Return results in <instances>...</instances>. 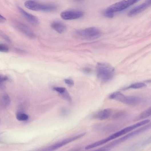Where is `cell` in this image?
Listing matches in <instances>:
<instances>
[{
    "label": "cell",
    "instance_id": "obj_1",
    "mask_svg": "<svg viewBox=\"0 0 151 151\" xmlns=\"http://www.w3.org/2000/svg\"><path fill=\"white\" fill-rule=\"evenodd\" d=\"M96 69L98 78L103 82L109 81L114 76V69L107 63H98L96 65Z\"/></svg>",
    "mask_w": 151,
    "mask_h": 151
},
{
    "label": "cell",
    "instance_id": "obj_2",
    "mask_svg": "<svg viewBox=\"0 0 151 151\" xmlns=\"http://www.w3.org/2000/svg\"><path fill=\"white\" fill-rule=\"evenodd\" d=\"M25 7L29 9L35 11L50 12L56 10L57 6L51 4H42L36 1H28L24 3Z\"/></svg>",
    "mask_w": 151,
    "mask_h": 151
},
{
    "label": "cell",
    "instance_id": "obj_3",
    "mask_svg": "<svg viewBox=\"0 0 151 151\" xmlns=\"http://www.w3.org/2000/svg\"><path fill=\"white\" fill-rule=\"evenodd\" d=\"M80 37L88 40H93L100 37L102 33L98 29L94 27L88 28L84 29L79 30L76 32Z\"/></svg>",
    "mask_w": 151,
    "mask_h": 151
},
{
    "label": "cell",
    "instance_id": "obj_4",
    "mask_svg": "<svg viewBox=\"0 0 151 151\" xmlns=\"http://www.w3.org/2000/svg\"><path fill=\"white\" fill-rule=\"evenodd\" d=\"M86 134V132H84L72 137L65 139L50 146L48 148V150H53L58 149L72 142L82 138Z\"/></svg>",
    "mask_w": 151,
    "mask_h": 151
},
{
    "label": "cell",
    "instance_id": "obj_5",
    "mask_svg": "<svg viewBox=\"0 0 151 151\" xmlns=\"http://www.w3.org/2000/svg\"><path fill=\"white\" fill-rule=\"evenodd\" d=\"M84 13L80 11H66L62 12L60 14L61 18L65 20L77 19L82 17Z\"/></svg>",
    "mask_w": 151,
    "mask_h": 151
},
{
    "label": "cell",
    "instance_id": "obj_6",
    "mask_svg": "<svg viewBox=\"0 0 151 151\" xmlns=\"http://www.w3.org/2000/svg\"><path fill=\"white\" fill-rule=\"evenodd\" d=\"M129 6L127 1L124 0L112 5L106 9L114 13L123 11Z\"/></svg>",
    "mask_w": 151,
    "mask_h": 151
},
{
    "label": "cell",
    "instance_id": "obj_7",
    "mask_svg": "<svg viewBox=\"0 0 151 151\" xmlns=\"http://www.w3.org/2000/svg\"><path fill=\"white\" fill-rule=\"evenodd\" d=\"M151 5V0H146L144 3L130 10L128 14V16H135L142 12Z\"/></svg>",
    "mask_w": 151,
    "mask_h": 151
},
{
    "label": "cell",
    "instance_id": "obj_8",
    "mask_svg": "<svg viewBox=\"0 0 151 151\" xmlns=\"http://www.w3.org/2000/svg\"><path fill=\"white\" fill-rule=\"evenodd\" d=\"M18 10L24 18L29 23L33 25L39 24V21L37 17L27 12L20 7H18Z\"/></svg>",
    "mask_w": 151,
    "mask_h": 151
},
{
    "label": "cell",
    "instance_id": "obj_9",
    "mask_svg": "<svg viewBox=\"0 0 151 151\" xmlns=\"http://www.w3.org/2000/svg\"><path fill=\"white\" fill-rule=\"evenodd\" d=\"M112 111L110 109H106L96 112L93 118L100 120H105L109 118L111 115Z\"/></svg>",
    "mask_w": 151,
    "mask_h": 151
},
{
    "label": "cell",
    "instance_id": "obj_10",
    "mask_svg": "<svg viewBox=\"0 0 151 151\" xmlns=\"http://www.w3.org/2000/svg\"><path fill=\"white\" fill-rule=\"evenodd\" d=\"M51 26L53 29L60 34L64 33L67 29V27L66 25L60 21L53 22L51 23Z\"/></svg>",
    "mask_w": 151,
    "mask_h": 151
},
{
    "label": "cell",
    "instance_id": "obj_11",
    "mask_svg": "<svg viewBox=\"0 0 151 151\" xmlns=\"http://www.w3.org/2000/svg\"><path fill=\"white\" fill-rule=\"evenodd\" d=\"M18 28L26 36L30 39H34L35 37L34 33L27 26L22 24L18 25Z\"/></svg>",
    "mask_w": 151,
    "mask_h": 151
},
{
    "label": "cell",
    "instance_id": "obj_12",
    "mask_svg": "<svg viewBox=\"0 0 151 151\" xmlns=\"http://www.w3.org/2000/svg\"><path fill=\"white\" fill-rule=\"evenodd\" d=\"M141 100L140 98L135 96H127L124 95L121 102L129 105H135Z\"/></svg>",
    "mask_w": 151,
    "mask_h": 151
},
{
    "label": "cell",
    "instance_id": "obj_13",
    "mask_svg": "<svg viewBox=\"0 0 151 151\" xmlns=\"http://www.w3.org/2000/svg\"><path fill=\"white\" fill-rule=\"evenodd\" d=\"M11 102L10 98L7 94H4L2 97V104L3 107L6 108L9 105Z\"/></svg>",
    "mask_w": 151,
    "mask_h": 151
},
{
    "label": "cell",
    "instance_id": "obj_14",
    "mask_svg": "<svg viewBox=\"0 0 151 151\" xmlns=\"http://www.w3.org/2000/svg\"><path fill=\"white\" fill-rule=\"evenodd\" d=\"M151 116V106L141 113L139 116L140 119L143 120Z\"/></svg>",
    "mask_w": 151,
    "mask_h": 151
},
{
    "label": "cell",
    "instance_id": "obj_15",
    "mask_svg": "<svg viewBox=\"0 0 151 151\" xmlns=\"http://www.w3.org/2000/svg\"><path fill=\"white\" fill-rule=\"evenodd\" d=\"M146 86V84L142 82L137 83L131 85L128 87L124 88V90H127L130 88H140L145 87Z\"/></svg>",
    "mask_w": 151,
    "mask_h": 151
},
{
    "label": "cell",
    "instance_id": "obj_16",
    "mask_svg": "<svg viewBox=\"0 0 151 151\" xmlns=\"http://www.w3.org/2000/svg\"><path fill=\"white\" fill-rule=\"evenodd\" d=\"M28 115L24 113H19L16 115V118L20 121H25L29 119Z\"/></svg>",
    "mask_w": 151,
    "mask_h": 151
},
{
    "label": "cell",
    "instance_id": "obj_17",
    "mask_svg": "<svg viewBox=\"0 0 151 151\" xmlns=\"http://www.w3.org/2000/svg\"><path fill=\"white\" fill-rule=\"evenodd\" d=\"M63 98L69 103H71L72 100L71 97L67 90L61 94Z\"/></svg>",
    "mask_w": 151,
    "mask_h": 151
},
{
    "label": "cell",
    "instance_id": "obj_18",
    "mask_svg": "<svg viewBox=\"0 0 151 151\" xmlns=\"http://www.w3.org/2000/svg\"><path fill=\"white\" fill-rule=\"evenodd\" d=\"M53 90L60 94H63L67 90L65 88L63 87H55L53 88Z\"/></svg>",
    "mask_w": 151,
    "mask_h": 151
},
{
    "label": "cell",
    "instance_id": "obj_19",
    "mask_svg": "<svg viewBox=\"0 0 151 151\" xmlns=\"http://www.w3.org/2000/svg\"><path fill=\"white\" fill-rule=\"evenodd\" d=\"M9 50L8 47L3 44H0V51L2 52L6 53Z\"/></svg>",
    "mask_w": 151,
    "mask_h": 151
},
{
    "label": "cell",
    "instance_id": "obj_20",
    "mask_svg": "<svg viewBox=\"0 0 151 151\" xmlns=\"http://www.w3.org/2000/svg\"><path fill=\"white\" fill-rule=\"evenodd\" d=\"M104 15L106 17L112 18L114 16V13L106 9L103 13Z\"/></svg>",
    "mask_w": 151,
    "mask_h": 151
},
{
    "label": "cell",
    "instance_id": "obj_21",
    "mask_svg": "<svg viewBox=\"0 0 151 151\" xmlns=\"http://www.w3.org/2000/svg\"><path fill=\"white\" fill-rule=\"evenodd\" d=\"M65 82L66 84L70 86H72L74 85V82L72 79H66L65 80Z\"/></svg>",
    "mask_w": 151,
    "mask_h": 151
},
{
    "label": "cell",
    "instance_id": "obj_22",
    "mask_svg": "<svg viewBox=\"0 0 151 151\" xmlns=\"http://www.w3.org/2000/svg\"><path fill=\"white\" fill-rule=\"evenodd\" d=\"M125 113L124 112H120L115 114L113 116L114 118L118 119L120 118L125 114Z\"/></svg>",
    "mask_w": 151,
    "mask_h": 151
},
{
    "label": "cell",
    "instance_id": "obj_23",
    "mask_svg": "<svg viewBox=\"0 0 151 151\" xmlns=\"http://www.w3.org/2000/svg\"><path fill=\"white\" fill-rule=\"evenodd\" d=\"M4 39L8 43L10 44L12 43V41L9 38L7 35L3 34L2 35Z\"/></svg>",
    "mask_w": 151,
    "mask_h": 151
},
{
    "label": "cell",
    "instance_id": "obj_24",
    "mask_svg": "<svg viewBox=\"0 0 151 151\" xmlns=\"http://www.w3.org/2000/svg\"><path fill=\"white\" fill-rule=\"evenodd\" d=\"M140 0H127V1L130 5V6L139 1Z\"/></svg>",
    "mask_w": 151,
    "mask_h": 151
},
{
    "label": "cell",
    "instance_id": "obj_25",
    "mask_svg": "<svg viewBox=\"0 0 151 151\" xmlns=\"http://www.w3.org/2000/svg\"><path fill=\"white\" fill-rule=\"evenodd\" d=\"M9 80V79L7 76H4L1 75V82H3L6 81H8Z\"/></svg>",
    "mask_w": 151,
    "mask_h": 151
},
{
    "label": "cell",
    "instance_id": "obj_26",
    "mask_svg": "<svg viewBox=\"0 0 151 151\" xmlns=\"http://www.w3.org/2000/svg\"><path fill=\"white\" fill-rule=\"evenodd\" d=\"M83 72L86 74H89L91 72V69L88 67H86L83 69Z\"/></svg>",
    "mask_w": 151,
    "mask_h": 151
},
{
    "label": "cell",
    "instance_id": "obj_27",
    "mask_svg": "<svg viewBox=\"0 0 151 151\" xmlns=\"http://www.w3.org/2000/svg\"><path fill=\"white\" fill-rule=\"evenodd\" d=\"M6 20L5 18L3 16L1 15H0V23H2L5 22Z\"/></svg>",
    "mask_w": 151,
    "mask_h": 151
},
{
    "label": "cell",
    "instance_id": "obj_28",
    "mask_svg": "<svg viewBox=\"0 0 151 151\" xmlns=\"http://www.w3.org/2000/svg\"><path fill=\"white\" fill-rule=\"evenodd\" d=\"M77 1H81V0H77Z\"/></svg>",
    "mask_w": 151,
    "mask_h": 151
}]
</instances>
